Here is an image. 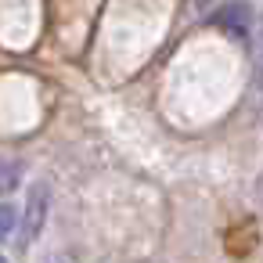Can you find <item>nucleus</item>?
I'll return each instance as SVG.
<instances>
[{"instance_id": "1", "label": "nucleus", "mask_w": 263, "mask_h": 263, "mask_svg": "<svg viewBox=\"0 0 263 263\" xmlns=\"http://www.w3.org/2000/svg\"><path fill=\"white\" fill-rule=\"evenodd\" d=\"M47 209H51V187L40 180L29 187V198H26V213H22V245H33L47 223Z\"/></svg>"}, {"instance_id": "2", "label": "nucleus", "mask_w": 263, "mask_h": 263, "mask_svg": "<svg viewBox=\"0 0 263 263\" xmlns=\"http://www.w3.org/2000/svg\"><path fill=\"white\" fill-rule=\"evenodd\" d=\"M213 22H216L220 29H227L231 36H245L249 26H252V11H249L245 0H231V4H223V8L213 15Z\"/></svg>"}, {"instance_id": "3", "label": "nucleus", "mask_w": 263, "mask_h": 263, "mask_svg": "<svg viewBox=\"0 0 263 263\" xmlns=\"http://www.w3.org/2000/svg\"><path fill=\"white\" fill-rule=\"evenodd\" d=\"M22 173H26V166L18 159H0V198L11 195L22 184Z\"/></svg>"}, {"instance_id": "4", "label": "nucleus", "mask_w": 263, "mask_h": 263, "mask_svg": "<svg viewBox=\"0 0 263 263\" xmlns=\"http://www.w3.org/2000/svg\"><path fill=\"white\" fill-rule=\"evenodd\" d=\"M15 231H18V209L11 202H0V241L11 238Z\"/></svg>"}, {"instance_id": "5", "label": "nucleus", "mask_w": 263, "mask_h": 263, "mask_svg": "<svg viewBox=\"0 0 263 263\" xmlns=\"http://www.w3.org/2000/svg\"><path fill=\"white\" fill-rule=\"evenodd\" d=\"M259 83H263V54H259Z\"/></svg>"}]
</instances>
